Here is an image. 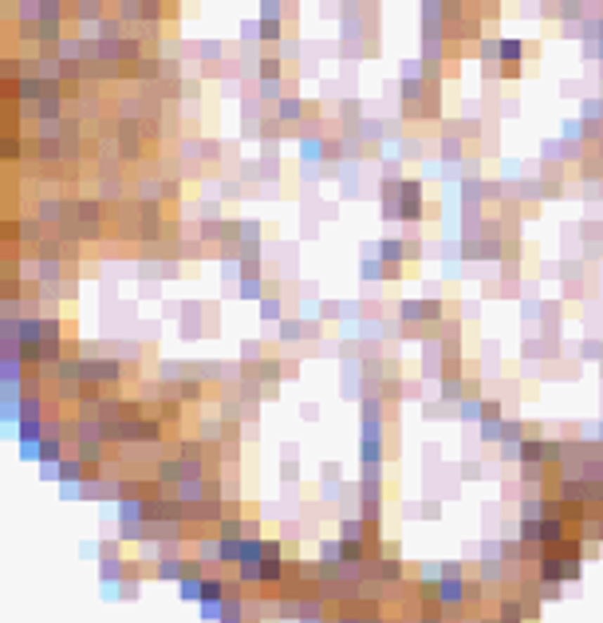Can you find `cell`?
<instances>
[{"label":"cell","mask_w":603,"mask_h":623,"mask_svg":"<svg viewBox=\"0 0 603 623\" xmlns=\"http://www.w3.org/2000/svg\"><path fill=\"white\" fill-rule=\"evenodd\" d=\"M36 217H40L44 229H60L63 217H67V205H63L60 198H40L36 201Z\"/></svg>","instance_id":"obj_1"},{"label":"cell","mask_w":603,"mask_h":623,"mask_svg":"<svg viewBox=\"0 0 603 623\" xmlns=\"http://www.w3.org/2000/svg\"><path fill=\"white\" fill-rule=\"evenodd\" d=\"M261 75H264V83H276V75H280V63H276V60H264V63H261Z\"/></svg>","instance_id":"obj_2"},{"label":"cell","mask_w":603,"mask_h":623,"mask_svg":"<svg viewBox=\"0 0 603 623\" xmlns=\"http://www.w3.org/2000/svg\"><path fill=\"white\" fill-rule=\"evenodd\" d=\"M261 36H264V40H276V36H280V24H276V20H264V24H261Z\"/></svg>","instance_id":"obj_3"}]
</instances>
